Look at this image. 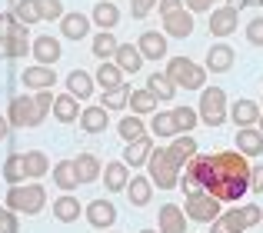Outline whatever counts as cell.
<instances>
[{"mask_svg": "<svg viewBox=\"0 0 263 233\" xmlns=\"http://www.w3.org/2000/svg\"><path fill=\"white\" fill-rule=\"evenodd\" d=\"M27 50H30V40H27V27L17 24V30L7 37V60L13 57H27Z\"/></svg>", "mask_w": 263, "mask_h": 233, "instance_id": "35", "label": "cell"}, {"mask_svg": "<svg viewBox=\"0 0 263 233\" xmlns=\"http://www.w3.org/2000/svg\"><path fill=\"white\" fill-rule=\"evenodd\" d=\"M137 50H140L143 60H160V57H167V37L157 30H143L140 40H137Z\"/></svg>", "mask_w": 263, "mask_h": 233, "instance_id": "11", "label": "cell"}, {"mask_svg": "<svg viewBox=\"0 0 263 233\" xmlns=\"http://www.w3.org/2000/svg\"><path fill=\"white\" fill-rule=\"evenodd\" d=\"M53 183H57L60 190H77V170H73V160H64L53 167Z\"/></svg>", "mask_w": 263, "mask_h": 233, "instance_id": "39", "label": "cell"}, {"mask_svg": "<svg viewBox=\"0 0 263 233\" xmlns=\"http://www.w3.org/2000/svg\"><path fill=\"white\" fill-rule=\"evenodd\" d=\"M163 30H167L170 37H177V40L190 37L193 33V13L190 10H177V13H170V17H163Z\"/></svg>", "mask_w": 263, "mask_h": 233, "instance_id": "16", "label": "cell"}, {"mask_svg": "<svg viewBox=\"0 0 263 233\" xmlns=\"http://www.w3.org/2000/svg\"><path fill=\"white\" fill-rule=\"evenodd\" d=\"M53 217H57L60 223H73L77 217H84V207H80L77 197L64 193V197H57V200H53Z\"/></svg>", "mask_w": 263, "mask_h": 233, "instance_id": "21", "label": "cell"}, {"mask_svg": "<svg viewBox=\"0 0 263 233\" xmlns=\"http://www.w3.org/2000/svg\"><path fill=\"white\" fill-rule=\"evenodd\" d=\"M183 213H186V220H197V223H213V220L223 217V213H220V200H217V197H210V193L186 197Z\"/></svg>", "mask_w": 263, "mask_h": 233, "instance_id": "7", "label": "cell"}, {"mask_svg": "<svg viewBox=\"0 0 263 233\" xmlns=\"http://www.w3.org/2000/svg\"><path fill=\"white\" fill-rule=\"evenodd\" d=\"M107 123H110L107 107H84V110H80V130H84V133H103Z\"/></svg>", "mask_w": 263, "mask_h": 233, "instance_id": "18", "label": "cell"}, {"mask_svg": "<svg viewBox=\"0 0 263 233\" xmlns=\"http://www.w3.org/2000/svg\"><path fill=\"white\" fill-rule=\"evenodd\" d=\"M233 57H237V53H233L227 44L210 47V53H206V70H210V73H227L233 67Z\"/></svg>", "mask_w": 263, "mask_h": 233, "instance_id": "22", "label": "cell"}, {"mask_svg": "<svg viewBox=\"0 0 263 233\" xmlns=\"http://www.w3.org/2000/svg\"><path fill=\"white\" fill-rule=\"evenodd\" d=\"M117 133L127 143H134V140H143V137H147V127H143V120L134 113V116H123V120L117 123Z\"/></svg>", "mask_w": 263, "mask_h": 233, "instance_id": "34", "label": "cell"}, {"mask_svg": "<svg viewBox=\"0 0 263 233\" xmlns=\"http://www.w3.org/2000/svg\"><path fill=\"white\" fill-rule=\"evenodd\" d=\"M40 20H64V4L60 0H37Z\"/></svg>", "mask_w": 263, "mask_h": 233, "instance_id": "43", "label": "cell"}, {"mask_svg": "<svg viewBox=\"0 0 263 233\" xmlns=\"http://www.w3.org/2000/svg\"><path fill=\"white\" fill-rule=\"evenodd\" d=\"M73 170H77L80 183H93L97 177H100V160H97L93 153H80L77 160H73Z\"/></svg>", "mask_w": 263, "mask_h": 233, "instance_id": "30", "label": "cell"}, {"mask_svg": "<svg viewBox=\"0 0 263 233\" xmlns=\"http://www.w3.org/2000/svg\"><path fill=\"white\" fill-rule=\"evenodd\" d=\"M157 10H160L163 17H170V13L183 10V0H160V4H157Z\"/></svg>", "mask_w": 263, "mask_h": 233, "instance_id": "50", "label": "cell"}, {"mask_svg": "<svg viewBox=\"0 0 263 233\" xmlns=\"http://www.w3.org/2000/svg\"><path fill=\"white\" fill-rule=\"evenodd\" d=\"M4 180L10 183V187H20V183L27 180V170H24V153H10L4 160Z\"/></svg>", "mask_w": 263, "mask_h": 233, "instance_id": "33", "label": "cell"}, {"mask_svg": "<svg viewBox=\"0 0 263 233\" xmlns=\"http://www.w3.org/2000/svg\"><path fill=\"white\" fill-rule=\"evenodd\" d=\"M200 120L206 123V127H220V123L227 120V93L220 90V87H206V90H200Z\"/></svg>", "mask_w": 263, "mask_h": 233, "instance_id": "5", "label": "cell"}, {"mask_svg": "<svg viewBox=\"0 0 263 233\" xmlns=\"http://www.w3.org/2000/svg\"><path fill=\"white\" fill-rule=\"evenodd\" d=\"M247 4H257V0H230L233 10H240V7H247Z\"/></svg>", "mask_w": 263, "mask_h": 233, "instance_id": "55", "label": "cell"}, {"mask_svg": "<svg viewBox=\"0 0 263 233\" xmlns=\"http://www.w3.org/2000/svg\"><path fill=\"white\" fill-rule=\"evenodd\" d=\"M30 50H33V57H37L40 67H53L60 60V40L50 37V33H44V37H37L30 44Z\"/></svg>", "mask_w": 263, "mask_h": 233, "instance_id": "12", "label": "cell"}, {"mask_svg": "<svg viewBox=\"0 0 263 233\" xmlns=\"http://www.w3.org/2000/svg\"><path fill=\"white\" fill-rule=\"evenodd\" d=\"M47 207V190L40 183H20V187L7 190V210L24 217H37Z\"/></svg>", "mask_w": 263, "mask_h": 233, "instance_id": "2", "label": "cell"}, {"mask_svg": "<svg viewBox=\"0 0 263 233\" xmlns=\"http://www.w3.org/2000/svg\"><path fill=\"white\" fill-rule=\"evenodd\" d=\"M127 97H130L127 87H120V90H107L100 107H107V110H120V107H127Z\"/></svg>", "mask_w": 263, "mask_h": 233, "instance_id": "44", "label": "cell"}, {"mask_svg": "<svg viewBox=\"0 0 263 233\" xmlns=\"http://www.w3.org/2000/svg\"><path fill=\"white\" fill-rule=\"evenodd\" d=\"M237 20H240V10H233L230 4L217 7V10L210 13V33L213 37H230V33L237 30Z\"/></svg>", "mask_w": 263, "mask_h": 233, "instance_id": "9", "label": "cell"}, {"mask_svg": "<svg viewBox=\"0 0 263 233\" xmlns=\"http://www.w3.org/2000/svg\"><path fill=\"white\" fill-rule=\"evenodd\" d=\"M13 30H17V20L10 13H0V37H10Z\"/></svg>", "mask_w": 263, "mask_h": 233, "instance_id": "51", "label": "cell"}, {"mask_svg": "<svg viewBox=\"0 0 263 233\" xmlns=\"http://www.w3.org/2000/svg\"><path fill=\"white\" fill-rule=\"evenodd\" d=\"M127 183H130V170H127L123 160L103 167V187H107V190H127Z\"/></svg>", "mask_w": 263, "mask_h": 233, "instance_id": "24", "label": "cell"}, {"mask_svg": "<svg viewBox=\"0 0 263 233\" xmlns=\"http://www.w3.org/2000/svg\"><path fill=\"white\" fill-rule=\"evenodd\" d=\"M157 227H160V233H186V213L177 203H163L160 217H157Z\"/></svg>", "mask_w": 263, "mask_h": 233, "instance_id": "13", "label": "cell"}, {"mask_svg": "<svg viewBox=\"0 0 263 233\" xmlns=\"http://www.w3.org/2000/svg\"><path fill=\"white\" fill-rule=\"evenodd\" d=\"M53 116H57L60 123H73V120L80 116L77 97H70V93H60V97L53 100Z\"/></svg>", "mask_w": 263, "mask_h": 233, "instance_id": "31", "label": "cell"}, {"mask_svg": "<svg viewBox=\"0 0 263 233\" xmlns=\"http://www.w3.org/2000/svg\"><path fill=\"white\" fill-rule=\"evenodd\" d=\"M167 153H170V160H174V163L186 167V163L197 157V140H193L190 133H177V137H174V143L167 147Z\"/></svg>", "mask_w": 263, "mask_h": 233, "instance_id": "14", "label": "cell"}, {"mask_svg": "<svg viewBox=\"0 0 263 233\" xmlns=\"http://www.w3.org/2000/svg\"><path fill=\"white\" fill-rule=\"evenodd\" d=\"M186 7H190L193 13H203V10H210V4H220V0H183Z\"/></svg>", "mask_w": 263, "mask_h": 233, "instance_id": "52", "label": "cell"}, {"mask_svg": "<svg viewBox=\"0 0 263 233\" xmlns=\"http://www.w3.org/2000/svg\"><path fill=\"white\" fill-rule=\"evenodd\" d=\"M203 193L217 197L220 203H237L243 193H250V163L240 150H220L210 157V180Z\"/></svg>", "mask_w": 263, "mask_h": 233, "instance_id": "1", "label": "cell"}, {"mask_svg": "<svg viewBox=\"0 0 263 233\" xmlns=\"http://www.w3.org/2000/svg\"><path fill=\"white\" fill-rule=\"evenodd\" d=\"M47 113L37 110V104H33V97H27V93H20V97L10 100V107H7V123L10 127H40L44 123Z\"/></svg>", "mask_w": 263, "mask_h": 233, "instance_id": "6", "label": "cell"}, {"mask_svg": "<svg viewBox=\"0 0 263 233\" xmlns=\"http://www.w3.org/2000/svg\"><path fill=\"white\" fill-rule=\"evenodd\" d=\"M53 100H57V97H53L50 90H40L37 97H33V104H37V110H40V113H47V110H53Z\"/></svg>", "mask_w": 263, "mask_h": 233, "instance_id": "48", "label": "cell"}, {"mask_svg": "<svg viewBox=\"0 0 263 233\" xmlns=\"http://www.w3.org/2000/svg\"><path fill=\"white\" fill-rule=\"evenodd\" d=\"M0 233H20V220L13 210H0Z\"/></svg>", "mask_w": 263, "mask_h": 233, "instance_id": "45", "label": "cell"}, {"mask_svg": "<svg viewBox=\"0 0 263 233\" xmlns=\"http://www.w3.org/2000/svg\"><path fill=\"white\" fill-rule=\"evenodd\" d=\"M84 213H87L90 227H97V230L114 227V220H117V207H114L110 200H93V203H87Z\"/></svg>", "mask_w": 263, "mask_h": 233, "instance_id": "10", "label": "cell"}, {"mask_svg": "<svg viewBox=\"0 0 263 233\" xmlns=\"http://www.w3.org/2000/svg\"><path fill=\"white\" fill-rule=\"evenodd\" d=\"M210 233H230V230L223 227V220H213V223H210Z\"/></svg>", "mask_w": 263, "mask_h": 233, "instance_id": "54", "label": "cell"}, {"mask_svg": "<svg viewBox=\"0 0 263 233\" xmlns=\"http://www.w3.org/2000/svg\"><path fill=\"white\" fill-rule=\"evenodd\" d=\"M247 40H250L253 47H263V17H257V20L247 24Z\"/></svg>", "mask_w": 263, "mask_h": 233, "instance_id": "46", "label": "cell"}, {"mask_svg": "<svg viewBox=\"0 0 263 233\" xmlns=\"http://www.w3.org/2000/svg\"><path fill=\"white\" fill-rule=\"evenodd\" d=\"M127 107L134 110L137 116H143V113H154L157 110V97L143 87V90H130V97H127Z\"/></svg>", "mask_w": 263, "mask_h": 233, "instance_id": "32", "label": "cell"}, {"mask_svg": "<svg viewBox=\"0 0 263 233\" xmlns=\"http://www.w3.org/2000/svg\"><path fill=\"white\" fill-rule=\"evenodd\" d=\"M97 84L103 87V93H107V90H120V87H127V84H123L120 67H117L114 60H107V64L97 67Z\"/></svg>", "mask_w": 263, "mask_h": 233, "instance_id": "25", "label": "cell"}, {"mask_svg": "<svg viewBox=\"0 0 263 233\" xmlns=\"http://www.w3.org/2000/svg\"><path fill=\"white\" fill-rule=\"evenodd\" d=\"M237 150L243 157H260L263 153V133H260V130H253V127L240 130V133H237Z\"/></svg>", "mask_w": 263, "mask_h": 233, "instance_id": "27", "label": "cell"}, {"mask_svg": "<svg viewBox=\"0 0 263 233\" xmlns=\"http://www.w3.org/2000/svg\"><path fill=\"white\" fill-rule=\"evenodd\" d=\"M150 153H154V140L143 137V140L127 143V150H123V163H130V167H147Z\"/></svg>", "mask_w": 263, "mask_h": 233, "instance_id": "20", "label": "cell"}, {"mask_svg": "<svg viewBox=\"0 0 263 233\" xmlns=\"http://www.w3.org/2000/svg\"><path fill=\"white\" fill-rule=\"evenodd\" d=\"M154 4H157V0H130V17L143 20L150 10H154Z\"/></svg>", "mask_w": 263, "mask_h": 233, "instance_id": "47", "label": "cell"}, {"mask_svg": "<svg viewBox=\"0 0 263 233\" xmlns=\"http://www.w3.org/2000/svg\"><path fill=\"white\" fill-rule=\"evenodd\" d=\"M257 4H263V0H257Z\"/></svg>", "mask_w": 263, "mask_h": 233, "instance_id": "59", "label": "cell"}, {"mask_svg": "<svg viewBox=\"0 0 263 233\" xmlns=\"http://www.w3.org/2000/svg\"><path fill=\"white\" fill-rule=\"evenodd\" d=\"M117 47H120V44L114 40V33L100 30L93 37V57H100V64H107V57H114V53H117Z\"/></svg>", "mask_w": 263, "mask_h": 233, "instance_id": "40", "label": "cell"}, {"mask_svg": "<svg viewBox=\"0 0 263 233\" xmlns=\"http://www.w3.org/2000/svg\"><path fill=\"white\" fill-rule=\"evenodd\" d=\"M0 60H7V37H0Z\"/></svg>", "mask_w": 263, "mask_h": 233, "instance_id": "56", "label": "cell"}, {"mask_svg": "<svg viewBox=\"0 0 263 233\" xmlns=\"http://www.w3.org/2000/svg\"><path fill=\"white\" fill-rule=\"evenodd\" d=\"M57 84V73H53V67H27L24 70V87H30V90H50V87Z\"/></svg>", "mask_w": 263, "mask_h": 233, "instance_id": "15", "label": "cell"}, {"mask_svg": "<svg viewBox=\"0 0 263 233\" xmlns=\"http://www.w3.org/2000/svg\"><path fill=\"white\" fill-rule=\"evenodd\" d=\"M167 77L174 87H183V90H203L206 84V67H197L186 57H170L167 64Z\"/></svg>", "mask_w": 263, "mask_h": 233, "instance_id": "3", "label": "cell"}, {"mask_svg": "<svg viewBox=\"0 0 263 233\" xmlns=\"http://www.w3.org/2000/svg\"><path fill=\"white\" fill-rule=\"evenodd\" d=\"M90 17H93V24L100 27V30H114V27L120 24V10H117V4H107V0H100Z\"/></svg>", "mask_w": 263, "mask_h": 233, "instance_id": "28", "label": "cell"}, {"mask_svg": "<svg viewBox=\"0 0 263 233\" xmlns=\"http://www.w3.org/2000/svg\"><path fill=\"white\" fill-rule=\"evenodd\" d=\"M147 90L154 93L157 100H174L177 87L170 84V77H167V73H150V77H147Z\"/></svg>", "mask_w": 263, "mask_h": 233, "instance_id": "37", "label": "cell"}, {"mask_svg": "<svg viewBox=\"0 0 263 233\" xmlns=\"http://www.w3.org/2000/svg\"><path fill=\"white\" fill-rule=\"evenodd\" d=\"M260 107L253 104V100H237V104H233V110H230V116H233V123H237L240 130H247V127H253V123H260Z\"/></svg>", "mask_w": 263, "mask_h": 233, "instance_id": "19", "label": "cell"}, {"mask_svg": "<svg viewBox=\"0 0 263 233\" xmlns=\"http://www.w3.org/2000/svg\"><path fill=\"white\" fill-rule=\"evenodd\" d=\"M60 30H64L67 40H84L90 33V17H84V13H64Z\"/></svg>", "mask_w": 263, "mask_h": 233, "instance_id": "23", "label": "cell"}, {"mask_svg": "<svg viewBox=\"0 0 263 233\" xmlns=\"http://www.w3.org/2000/svg\"><path fill=\"white\" fill-rule=\"evenodd\" d=\"M170 113H174L177 133H190V130L197 127V120H200V113H197V110H190V107H177V110H170Z\"/></svg>", "mask_w": 263, "mask_h": 233, "instance_id": "42", "label": "cell"}, {"mask_svg": "<svg viewBox=\"0 0 263 233\" xmlns=\"http://www.w3.org/2000/svg\"><path fill=\"white\" fill-rule=\"evenodd\" d=\"M140 233H157V230H140Z\"/></svg>", "mask_w": 263, "mask_h": 233, "instance_id": "58", "label": "cell"}, {"mask_svg": "<svg viewBox=\"0 0 263 233\" xmlns=\"http://www.w3.org/2000/svg\"><path fill=\"white\" fill-rule=\"evenodd\" d=\"M250 193H263V163L250 167Z\"/></svg>", "mask_w": 263, "mask_h": 233, "instance_id": "49", "label": "cell"}, {"mask_svg": "<svg viewBox=\"0 0 263 233\" xmlns=\"http://www.w3.org/2000/svg\"><path fill=\"white\" fill-rule=\"evenodd\" d=\"M260 133H263V113H260Z\"/></svg>", "mask_w": 263, "mask_h": 233, "instance_id": "57", "label": "cell"}, {"mask_svg": "<svg viewBox=\"0 0 263 233\" xmlns=\"http://www.w3.org/2000/svg\"><path fill=\"white\" fill-rule=\"evenodd\" d=\"M10 17L17 20V24H24V27L37 24V20H40V13H37V0H17V4H10Z\"/></svg>", "mask_w": 263, "mask_h": 233, "instance_id": "36", "label": "cell"}, {"mask_svg": "<svg viewBox=\"0 0 263 233\" xmlns=\"http://www.w3.org/2000/svg\"><path fill=\"white\" fill-rule=\"evenodd\" d=\"M7 133H10V123H7V116L0 113V140H7Z\"/></svg>", "mask_w": 263, "mask_h": 233, "instance_id": "53", "label": "cell"}, {"mask_svg": "<svg viewBox=\"0 0 263 233\" xmlns=\"http://www.w3.org/2000/svg\"><path fill=\"white\" fill-rule=\"evenodd\" d=\"M220 220H223V227L230 233H243V230L257 227V223L263 220V210L253 207V203H243V207H230Z\"/></svg>", "mask_w": 263, "mask_h": 233, "instance_id": "8", "label": "cell"}, {"mask_svg": "<svg viewBox=\"0 0 263 233\" xmlns=\"http://www.w3.org/2000/svg\"><path fill=\"white\" fill-rule=\"evenodd\" d=\"M67 93L77 100H87L90 93H93V77H90L87 70H70V77H67Z\"/></svg>", "mask_w": 263, "mask_h": 233, "instance_id": "26", "label": "cell"}, {"mask_svg": "<svg viewBox=\"0 0 263 233\" xmlns=\"http://www.w3.org/2000/svg\"><path fill=\"white\" fill-rule=\"evenodd\" d=\"M24 170H27V177L40 180V177L50 170V160H47V153H40V150H27L24 153Z\"/></svg>", "mask_w": 263, "mask_h": 233, "instance_id": "38", "label": "cell"}, {"mask_svg": "<svg viewBox=\"0 0 263 233\" xmlns=\"http://www.w3.org/2000/svg\"><path fill=\"white\" fill-rule=\"evenodd\" d=\"M114 64L120 67V73H137L143 67V57L140 50H137V44H120L114 53Z\"/></svg>", "mask_w": 263, "mask_h": 233, "instance_id": "17", "label": "cell"}, {"mask_svg": "<svg viewBox=\"0 0 263 233\" xmlns=\"http://www.w3.org/2000/svg\"><path fill=\"white\" fill-rule=\"evenodd\" d=\"M147 170H150V183H157V190H174L180 183V163H174L170 153L160 147H154V153L147 160Z\"/></svg>", "mask_w": 263, "mask_h": 233, "instance_id": "4", "label": "cell"}, {"mask_svg": "<svg viewBox=\"0 0 263 233\" xmlns=\"http://www.w3.org/2000/svg\"><path fill=\"white\" fill-rule=\"evenodd\" d=\"M150 130L157 137H177V123H174V113L170 110H157L154 120H150Z\"/></svg>", "mask_w": 263, "mask_h": 233, "instance_id": "41", "label": "cell"}, {"mask_svg": "<svg viewBox=\"0 0 263 233\" xmlns=\"http://www.w3.org/2000/svg\"><path fill=\"white\" fill-rule=\"evenodd\" d=\"M154 183H150V177H134V180L127 183V197H130V203L134 207H147L150 203V197H154Z\"/></svg>", "mask_w": 263, "mask_h": 233, "instance_id": "29", "label": "cell"}]
</instances>
